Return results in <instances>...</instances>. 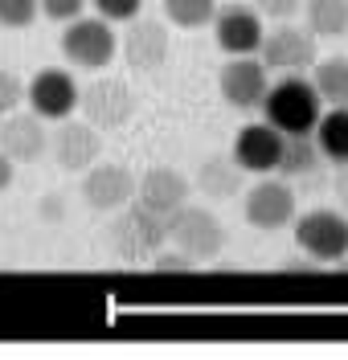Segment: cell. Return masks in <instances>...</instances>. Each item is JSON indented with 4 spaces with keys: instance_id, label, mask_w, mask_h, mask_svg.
Masks as SVG:
<instances>
[{
    "instance_id": "obj_1",
    "label": "cell",
    "mask_w": 348,
    "mask_h": 360,
    "mask_svg": "<svg viewBox=\"0 0 348 360\" xmlns=\"http://www.w3.org/2000/svg\"><path fill=\"white\" fill-rule=\"evenodd\" d=\"M320 90L311 78L303 74H278V82H271L266 98H262V115L266 123L278 127L283 135H299V131H316L320 123Z\"/></svg>"
},
{
    "instance_id": "obj_2",
    "label": "cell",
    "mask_w": 348,
    "mask_h": 360,
    "mask_svg": "<svg viewBox=\"0 0 348 360\" xmlns=\"http://www.w3.org/2000/svg\"><path fill=\"white\" fill-rule=\"evenodd\" d=\"M164 242H168V221L136 201L123 205L115 213V221H111V229H107V246L123 262H148L164 250Z\"/></svg>"
},
{
    "instance_id": "obj_3",
    "label": "cell",
    "mask_w": 348,
    "mask_h": 360,
    "mask_svg": "<svg viewBox=\"0 0 348 360\" xmlns=\"http://www.w3.org/2000/svg\"><path fill=\"white\" fill-rule=\"evenodd\" d=\"M168 242L185 250L193 262H209L226 250V225L217 221V213H209L205 205H181L168 217Z\"/></svg>"
},
{
    "instance_id": "obj_4",
    "label": "cell",
    "mask_w": 348,
    "mask_h": 360,
    "mask_svg": "<svg viewBox=\"0 0 348 360\" xmlns=\"http://www.w3.org/2000/svg\"><path fill=\"white\" fill-rule=\"evenodd\" d=\"M295 246L311 262L348 258V213L344 209H311V213L295 217Z\"/></svg>"
},
{
    "instance_id": "obj_5",
    "label": "cell",
    "mask_w": 348,
    "mask_h": 360,
    "mask_svg": "<svg viewBox=\"0 0 348 360\" xmlns=\"http://www.w3.org/2000/svg\"><path fill=\"white\" fill-rule=\"evenodd\" d=\"M115 49L119 41L111 33V21H103V17H78L62 33V53L78 70H107L115 62Z\"/></svg>"
},
{
    "instance_id": "obj_6",
    "label": "cell",
    "mask_w": 348,
    "mask_h": 360,
    "mask_svg": "<svg viewBox=\"0 0 348 360\" xmlns=\"http://www.w3.org/2000/svg\"><path fill=\"white\" fill-rule=\"evenodd\" d=\"M78 111L86 123H94L98 131H115V127H127L131 115H136V90L127 86L123 78H98L82 90V103Z\"/></svg>"
},
{
    "instance_id": "obj_7",
    "label": "cell",
    "mask_w": 348,
    "mask_h": 360,
    "mask_svg": "<svg viewBox=\"0 0 348 360\" xmlns=\"http://www.w3.org/2000/svg\"><path fill=\"white\" fill-rule=\"evenodd\" d=\"M262 37H266V29H262V13L250 8V4H221L217 13H213V41L221 53H230V58H246V53H258L262 49Z\"/></svg>"
},
{
    "instance_id": "obj_8",
    "label": "cell",
    "mask_w": 348,
    "mask_h": 360,
    "mask_svg": "<svg viewBox=\"0 0 348 360\" xmlns=\"http://www.w3.org/2000/svg\"><path fill=\"white\" fill-rule=\"evenodd\" d=\"M258 58L275 74H307L316 66V37H311V29H295L291 21H278V29L262 37Z\"/></svg>"
},
{
    "instance_id": "obj_9",
    "label": "cell",
    "mask_w": 348,
    "mask_h": 360,
    "mask_svg": "<svg viewBox=\"0 0 348 360\" xmlns=\"http://www.w3.org/2000/svg\"><path fill=\"white\" fill-rule=\"evenodd\" d=\"M271 70L262 66V58L246 53V58H230L221 74H217V90L233 111H262V98L271 90Z\"/></svg>"
},
{
    "instance_id": "obj_10",
    "label": "cell",
    "mask_w": 348,
    "mask_h": 360,
    "mask_svg": "<svg viewBox=\"0 0 348 360\" xmlns=\"http://www.w3.org/2000/svg\"><path fill=\"white\" fill-rule=\"evenodd\" d=\"M49 156H53V164L62 172H78L82 176L94 160L103 156V135L86 119H62L53 127V135H49Z\"/></svg>"
},
{
    "instance_id": "obj_11",
    "label": "cell",
    "mask_w": 348,
    "mask_h": 360,
    "mask_svg": "<svg viewBox=\"0 0 348 360\" xmlns=\"http://www.w3.org/2000/svg\"><path fill=\"white\" fill-rule=\"evenodd\" d=\"M25 98H29L33 115H41L46 123H62V119H70V115L78 111L82 86L74 82L70 70H41V74H33Z\"/></svg>"
},
{
    "instance_id": "obj_12",
    "label": "cell",
    "mask_w": 348,
    "mask_h": 360,
    "mask_svg": "<svg viewBox=\"0 0 348 360\" xmlns=\"http://www.w3.org/2000/svg\"><path fill=\"white\" fill-rule=\"evenodd\" d=\"M136 180L123 164H103L94 160L91 168L82 172V201L98 209V213H119L123 205L136 201Z\"/></svg>"
},
{
    "instance_id": "obj_13",
    "label": "cell",
    "mask_w": 348,
    "mask_h": 360,
    "mask_svg": "<svg viewBox=\"0 0 348 360\" xmlns=\"http://www.w3.org/2000/svg\"><path fill=\"white\" fill-rule=\"evenodd\" d=\"M242 217L254 229H266V233L291 225L295 221V193H291V184L287 180H262V184H254L242 197Z\"/></svg>"
},
{
    "instance_id": "obj_14",
    "label": "cell",
    "mask_w": 348,
    "mask_h": 360,
    "mask_svg": "<svg viewBox=\"0 0 348 360\" xmlns=\"http://www.w3.org/2000/svg\"><path fill=\"white\" fill-rule=\"evenodd\" d=\"M0 152L13 164H33L49 152V131L41 115H0Z\"/></svg>"
},
{
    "instance_id": "obj_15",
    "label": "cell",
    "mask_w": 348,
    "mask_h": 360,
    "mask_svg": "<svg viewBox=\"0 0 348 360\" xmlns=\"http://www.w3.org/2000/svg\"><path fill=\"white\" fill-rule=\"evenodd\" d=\"M123 62L136 74H152L168 62V25L152 21V17H136L127 21L123 33Z\"/></svg>"
},
{
    "instance_id": "obj_16",
    "label": "cell",
    "mask_w": 348,
    "mask_h": 360,
    "mask_svg": "<svg viewBox=\"0 0 348 360\" xmlns=\"http://www.w3.org/2000/svg\"><path fill=\"white\" fill-rule=\"evenodd\" d=\"M278 152H283V131L262 119V123H246V127L238 131L230 156L242 164V172L271 176V172L278 168Z\"/></svg>"
},
{
    "instance_id": "obj_17",
    "label": "cell",
    "mask_w": 348,
    "mask_h": 360,
    "mask_svg": "<svg viewBox=\"0 0 348 360\" xmlns=\"http://www.w3.org/2000/svg\"><path fill=\"white\" fill-rule=\"evenodd\" d=\"M136 205H143V209H152L156 217H172L181 205H188V180L176 172V168H164V164H156V168H148L143 176L136 180Z\"/></svg>"
},
{
    "instance_id": "obj_18",
    "label": "cell",
    "mask_w": 348,
    "mask_h": 360,
    "mask_svg": "<svg viewBox=\"0 0 348 360\" xmlns=\"http://www.w3.org/2000/svg\"><path fill=\"white\" fill-rule=\"evenodd\" d=\"M242 164L233 156H209L201 160V168H197V188L205 193L209 201H230V197H242Z\"/></svg>"
},
{
    "instance_id": "obj_19",
    "label": "cell",
    "mask_w": 348,
    "mask_h": 360,
    "mask_svg": "<svg viewBox=\"0 0 348 360\" xmlns=\"http://www.w3.org/2000/svg\"><path fill=\"white\" fill-rule=\"evenodd\" d=\"M324 164V152L316 143V131H299V135H283V152H278V176L283 180H299L320 172Z\"/></svg>"
},
{
    "instance_id": "obj_20",
    "label": "cell",
    "mask_w": 348,
    "mask_h": 360,
    "mask_svg": "<svg viewBox=\"0 0 348 360\" xmlns=\"http://www.w3.org/2000/svg\"><path fill=\"white\" fill-rule=\"evenodd\" d=\"M316 143H320L324 160H332L336 168L348 164V107H332V111L320 115V123H316Z\"/></svg>"
},
{
    "instance_id": "obj_21",
    "label": "cell",
    "mask_w": 348,
    "mask_h": 360,
    "mask_svg": "<svg viewBox=\"0 0 348 360\" xmlns=\"http://www.w3.org/2000/svg\"><path fill=\"white\" fill-rule=\"evenodd\" d=\"M311 82H316V90H320V98L328 107H348V58L332 53L324 62H316Z\"/></svg>"
},
{
    "instance_id": "obj_22",
    "label": "cell",
    "mask_w": 348,
    "mask_h": 360,
    "mask_svg": "<svg viewBox=\"0 0 348 360\" xmlns=\"http://www.w3.org/2000/svg\"><path fill=\"white\" fill-rule=\"evenodd\" d=\"M303 17L316 37H344L348 33V0H303Z\"/></svg>"
},
{
    "instance_id": "obj_23",
    "label": "cell",
    "mask_w": 348,
    "mask_h": 360,
    "mask_svg": "<svg viewBox=\"0 0 348 360\" xmlns=\"http://www.w3.org/2000/svg\"><path fill=\"white\" fill-rule=\"evenodd\" d=\"M217 0H164V17L176 29H205L213 25Z\"/></svg>"
},
{
    "instance_id": "obj_24",
    "label": "cell",
    "mask_w": 348,
    "mask_h": 360,
    "mask_svg": "<svg viewBox=\"0 0 348 360\" xmlns=\"http://www.w3.org/2000/svg\"><path fill=\"white\" fill-rule=\"evenodd\" d=\"M41 17V0H0V25L4 29H29Z\"/></svg>"
},
{
    "instance_id": "obj_25",
    "label": "cell",
    "mask_w": 348,
    "mask_h": 360,
    "mask_svg": "<svg viewBox=\"0 0 348 360\" xmlns=\"http://www.w3.org/2000/svg\"><path fill=\"white\" fill-rule=\"evenodd\" d=\"M94 8H98V17L111 25H127L139 17V8H143V0H91Z\"/></svg>"
},
{
    "instance_id": "obj_26",
    "label": "cell",
    "mask_w": 348,
    "mask_h": 360,
    "mask_svg": "<svg viewBox=\"0 0 348 360\" xmlns=\"http://www.w3.org/2000/svg\"><path fill=\"white\" fill-rule=\"evenodd\" d=\"M25 90H29V86H25L13 70H0V115H13L17 107H21Z\"/></svg>"
},
{
    "instance_id": "obj_27",
    "label": "cell",
    "mask_w": 348,
    "mask_h": 360,
    "mask_svg": "<svg viewBox=\"0 0 348 360\" xmlns=\"http://www.w3.org/2000/svg\"><path fill=\"white\" fill-rule=\"evenodd\" d=\"M82 8H86V0H41V17L58 25H70L82 17Z\"/></svg>"
},
{
    "instance_id": "obj_28",
    "label": "cell",
    "mask_w": 348,
    "mask_h": 360,
    "mask_svg": "<svg viewBox=\"0 0 348 360\" xmlns=\"http://www.w3.org/2000/svg\"><path fill=\"white\" fill-rule=\"evenodd\" d=\"M197 266V262H193V258H188L185 250H168V254H156V258H152V270H160V274H188V270Z\"/></svg>"
},
{
    "instance_id": "obj_29",
    "label": "cell",
    "mask_w": 348,
    "mask_h": 360,
    "mask_svg": "<svg viewBox=\"0 0 348 360\" xmlns=\"http://www.w3.org/2000/svg\"><path fill=\"white\" fill-rule=\"evenodd\" d=\"M254 8L271 21H291L303 13V0H254Z\"/></svg>"
},
{
    "instance_id": "obj_30",
    "label": "cell",
    "mask_w": 348,
    "mask_h": 360,
    "mask_svg": "<svg viewBox=\"0 0 348 360\" xmlns=\"http://www.w3.org/2000/svg\"><path fill=\"white\" fill-rule=\"evenodd\" d=\"M332 193H336V205L348 213V164L336 168V180H332Z\"/></svg>"
},
{
    "instance_id": "obj_31",
    "label": "cell",
    "mask_w": 348,
    "mask_h": 360,
    "mask_svg": "<svg viewBox=\"0 0 348 360\" xmlns=\"http://www.w3.org/2000/svg\"><path fill=\"white\" fill-rule=\"evenodd\" d=\"M8 184H13V160L0 152V193H8Z\"/></svg>"
}]
</instances>
